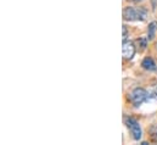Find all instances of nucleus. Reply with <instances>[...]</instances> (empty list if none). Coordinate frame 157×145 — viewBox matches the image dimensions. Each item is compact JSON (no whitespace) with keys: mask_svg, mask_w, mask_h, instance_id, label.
Instances as JSON below:
<instances>
[{"mask_svg":"<svg viewBox=\"0 0 157 145\" xmlns=\"http://www.w3.org/2000/svg\"><path fill=\"white\" fill-rule=\"evenodd\" d=\"M147 16V11L144 7L127 6L123 10V18L125 21H144Z\"/></svg>","mask_w":157,"mask_h":145,"instance_id":"nucleus-1","label":"nucleus"},{"mask_svg":"<svg viewBox=\"0 0 157 145\" xmlns=\"http://www.w3.org/2000/svg\"><path fill=\"white\" fill-rule=\"evenodd\" d=\"M150 98V93H147L144 88H135L130 93V101L134 106H140L143 103H145Z\"/></svg>","mask_w":157,"mask_h":145,"instance_id":"nucleus-2","label":"nucleus"},{"mask_svg":"<svg viewBox=\"0 0 157 145\" xmlns=\"http://www.w3.org/2000/svg\"><path fill=\"white\" fill-rule=\"evenodd\" d=\"M127 127L133 137V139L135 140H140L141 139V135H143V131H141V127L139 124V122L132 117L127 118Z\"/></svg>","mask_w":157,"mask_h":145,"instance_id":"nucleus-3","label":"nucleus"},{"mask_svg":"<svg viewBox=\"0 0 157 145\" xmlns=\"http://www.w3.org/2000/svg\"><path fill=\"white\" fill-rule=\"evenodd\" d=\"M122 55L125 60H132L133 56L135 55V45L134 43L129 41V40H124L123 41V46H122Z\"/></svg>","mask_w":157,"mask_h":145,"instance_id":"nucleus-4","label":"nucleus"},{"mask_svg":"<svg viewBox=\"0 0 157 145\" xmlns=\"http://www.w3.org/2000/svg\"><path fill=\"white\" fill-rule=\"evenodd\" d=\"M141 66L146 71H156V64L151 57H145L141 62Z\"/></svg>","mask_w":157,"mask_h":145,"instance_id":"nucleus-5","label":"nucleus"},{"mask_svg":"<svg viewBox=\"0 0 157 145\" xmlns=\"http://www.w3.org/2000/svg\"><path fill=\"white\" fill-rule=\"evenodd\" d=\"M157 31V22H151L147 28V38L149 40H152L155 38V33Z\"/></svg>","mask_w":157,"mask_h":145,"instance_id":"nucleus-6","label":"nucleus"},{"mask_svg":"<svg viewBox=\"0 0 157 145\" xmlns=\"http://www.w3.org/2000/svg\"><path fill=\"white\" fill-rule=\"evenodd\" d=\"M147 40H149V38H139V39H136V44L140 46L141 50H144L147 45Z\"/></svg>","mask_w":157,"mask_h":145,"instance_id":"nucleus-7","label":"nucleus"},{"mask_svg":"<svg viewBox=\"0 0 157 145\" xmlns=\"http://www.w3.org/2000/svg\"><path fill=\"white\" fill-rule=\"evenodd\" d=\"M150 98H152L154 100L157 101V84H155V85L152 87V89H151V92H150Z\"/></svg>","mask_w":157,"mask_h":145,"instance_id":"nucleus-8","label":"nucleus"},{"mask_svg":"<svg viewBox=\"0 0 157 145\" xmlns=\"http://www.w3.org/2000/svg\"><path fill=\"white\" fill-rule=\"evenodd\" d=\"M127 37H128V29L125 26H123V41L127 40Z\"/></svg>","mask_w":157,"mask_h":145,"instance_id":"nucleus-9","label":"nucleus"},{"mask_svg":"<svg viewBox=\"0 0 157 145\" xmlns=\"http://www.w3.org/2000/svg\"><path fill=\"white\" fill-rule=\"evenodd\" d=\"M134 1H138V0H134Z\"/></svg>","mask_w":157,"mask_h":145,"instance_id":"nucleus-10","label":"nucleus"}]
</instances>
